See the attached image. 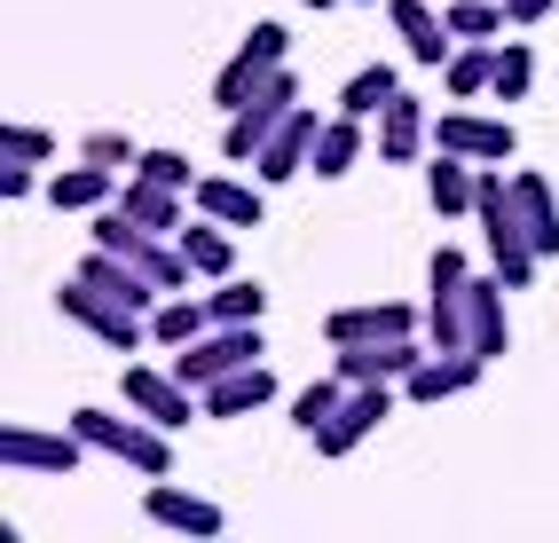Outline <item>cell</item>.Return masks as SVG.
I'll return each mask as SVG.
<instances>
[{"instance_id":"34","label":"cell","mask_w":559,"mask_h":543,"mask_svg":"<svg viewBox=\"0 0 559 543\" xmlns=\"http://www.w3.org/2000/svg\"><path fill=\"white\" fill-rule=\"evenodd\" d=\"M528 80H536V56H528V40H497V102H520L528 95Z\"/></svg>"},{"instance_id":"20","label":"cell","mask_w":559,"mask_h":543,"mask_svg":"<svg viewBox=\"0 0 559 543\" xmlns=\"http://www.w3.org/2000/svg\"><path fill=\"white\" fill-rule=\"evenodd\" d=\"M181 261H190V276H237V237H229V221H213V213H198V221H181Z\"/></svg>"},{"instance_id":"8","label":"cell","mask_w":559,"mask_h":543,"mask_svg":"<svg viewBox=\"0 0 559 543\" xmlns=\"http://www.w3.org/2000/svg\"><path fill=\"white\" fill-rule=\"evenodd\" d=\"M292 56V32L284 24H252L245 32V48L229 56V63H221V80H213V102H221V111H237V102L260 87V80H269V71Z\"/></svg>"},{"instance_id":"3","label":"cell","mask_w":559,"mask_h":543,"mask_svg":"<svg viewBox=\"0 0 559 543\" xmlns=\"http://www.w3.org/2000/svg\"><path fill=\"white\" fill-rule=\"evenodd\" d=\"M292 102H300V80H292V71L276 63L269 80H260V87L237 102V111H229V126H221V150H229L237 166H252V158H260V142H269V134L292 119Z\"/></svg>"},{"instance_id":"24","label":"cell","mask_w":559,"mask_h":543,"mask_svg":"<svg viewBox=\"0 0 559 543\" xmlns=\"http://www.w3.org/2000/svg\"><path fill=\"white\" fill-rule=\"evenodd\" d=\"M473 190H480L473 158H457V150H433V166H426V197H433V213H441V221L473 213Z\"/></svg>"},{"instance_id":"18","label":"cell","mask_w":559,"mask_h":543,"mask_svg":"<svg viewBox=\"0 0 559 543\" xmlns=\"http://www.w3.org/2000/svg\"><path fill=\"white\" fill-rule=\"evenodd\" d=\"M181 197H190V190H166V181H142V173H127V190L110 197V205H119L127 221H142L151 237H181V221H190V213H181Z\"/></svg>"},{"instance_id":"4","label":"cell","mask_w":559,"mask_h":543,"mask_svg":"<svg viewBox=\"0 0 559 543\" xmlns=\"http://www.w3.org/2000/svg\"><path fill=\"white\" fill-rule=\"evenodd\" d=\"M269 354V339H260V323H213L205 339H190V347H174V371L190 378L198 394L213 386V378H229V371H245V362H260Z\"/></svg>"},{"instance_id":"2","label":"cell","mask_w":559,"mask_h":543,"mask_svg":"<svg viewBox=\"0 0 559 543\" xmlns=\"http://www.w3.org/2000/svg\"><path fill=\"white\" fill-rule=\"evenodd\" d=\"M56 307H63V323H80L87 339L119 347V354H142V347H158V339H151V315H142V307H127V300H110V292H95L87 276H71L63 292H56Z\"/></svg>"},{"instance_id":"9","label":"cell","mask_w":559,"mask_h":543,"mask_svg":"<svg viewBox=\"0 0 559 543\" xmlns=\"http://www.w3.org/2000/svg\"><path fill=\"white\" fill-rule=\"evenodd\" d=\"M433 150H457V158H473V166H504V158L520 150V134H512V119L441 111V119H433Z\"/></svg>"},{"instance_id":"39","label":"cell","mask_w":559,"mask_h":543,"mask_svg":"<svg viewBox=\"0 0 559 543\" xmlns=\"http://www.w3.org/2000/svg\"><path fill=\"white\" fill-rule=\"evenodd\" d=\"M559 9V0H504V16H512V32H528V24H544Z\"/></svg>"},{"instance_id":"35","label":"cell","mask_w":559,"mask_h":543,"mask_svg":"<svg viewBox=\"0 0 559 543\" xmlns=\"http://www.w3.org/2000/svg\"><path fill=\"white\" fill-rule=\"evenodd\" d=\"M80 158H95V166H110V173H119V166L134 173V158H142V150H134V142H127L119 126H95V134L80 142Z\"/></svg>"},{"instance_id":"21","label":"cell","mask_w":559,"mask_h":543,"mask_svg":"<svg viewBox=\"0 0 559 543\" xmlns=\"http://www.w3.org/2000/svg\"><path fill=\"white\" fill-rule=\"evenodd\" d=\"M198 213H213V221H229V229H260V190L252 181H229V173H198V190H190Z\"/></svg>"},{"instance_id":"36","label":"cell","mask_w":559,"mask_h":543,"mask_svg":"<svg viewBox=\"0 0 559 543\" xmlns=\"http://www.w3.org/2000/svg\"><path fill=\"white\" fill-rule=\"evenodd\" d=\"M134 173H142V181H166V190H198V173H190V158H181V150H142Z\"/></svg>"},{"instance_id":"30","label":"cell","mask_w":559,"mask_h":543,"mask_svg":"<svg viewBox=\"0 0 559 543\" xmlns=\"http://www.w3.org/2000/svg\"><path fill=\"white\" fill-rule=\"evenodd\" d=\"M473 283V276H465ZM465 283H457V292H441V283H433V300H426V339L433 347H473L465 339Z\"/></svg>"},{"instance_id":"12","label":"cell","mask_w":559,"mask_h":543,"mask_svg":"<svg viewBox=\"0 0 559 543\" xmlns=\"http://www.w3.org/2000/svg\"><path fill=\"white\" fill-rule=\"evenodd\" d=\"M142 512H151V528H174V535H198V543H213L221 528V504L213 496H198V488H174V481H151V496H142Z\"/></svg>"},{"instance_id":"29","label":"cell","mask_w":559,"mask_h":543,"mask_svg":"<svg viewBox=\"0 0 559 543\" xmlns=\"http://www.w3.org/2000/svg\"><path fill=\"white\" fill-rule=\"evenodd\" d=\"M402 95V80H394V63H362L355 80H347V95H340V111H355V119H379L386 102Z\"/></svg>"},{"instance_id":"17","label":"cell","mask_w":559,"mask_h":543,"mask_svg":"<svg viewBox=\"0 0 559 543\" xmlns=\"http://www.w3.org/2000/svg\"><path fill=\"white\" fill-rule=\"evenodd\" d=\"M433 142V119L418 95H394L379 111V166H418V150Z\"/></svg>"},{"instance_id":"38","label":"cell","mask_w":559,"mask_h":543,"mask_svg":"<svg viewBox=\"0 0 559 543\" xmlns=\"http://www.w3.org/2000/svg\"><path fill=\"white\" fill-rule=\"evenodd\" d=\"M426 276L441 283V292H457V283H465L473 268H465V252H457V244H441V252H433V268H426Z\"/></svg>"},{"instance_id":"32","label":"cell","mask_w":559,"mask_h":543,"mask_svg":"<svg viewBox=\"0 0 559 543\" xmlns=\"http://www.w3.org/2000/svg\"><path fill=\"white\" fill-rule=\"evenodd\" d=\"M340 402H347V378H340V371H331V378H308L300 394H292V425L316 433V425H323L331 410H340Z\"/></svg>"},{"instance_id":"41","label":"cell","mask_w":559,"mask_h":543,"mask_svg":"<svg viewBox=\"0 0 559 543\" xmlns=\"http://www.w3.org/2000/svg\"><path fill=\"white\" fill-rule=\"evenodd\" d=\"M308 9H340V0H308Z\"/></svg>"},{"instance_id":"31","label":"cell","mask_w":559,"mask_h":543,"mask_svg":"<svg viewBox=\"0 0 559 543\" xmlns=\"http://www.w3.org/2000/svg\"><path fill=\"white\" fill-rule=\"evenodd\" d=\"M450 32L457 40H497V32H512V16H504V0H450Z\"/></svg>"},{"instance_id":"6","label":"cell","mask_w":559,"mask_h":543,"mask_svg":"<svg viewBox=\"0 0 559 543\" xmlns=\"http://www.w3.org/2000/svg\"><path fill=\"white\" fill-rule=\"evenodd\" d=\"M394 418V378H362V386H347V402L331 410L308 442H316V457H347L355 442H370V433H379Z\"/></svg>"},{"instance_id":"15","label":"cell","mask_w":559,"mask_h":543,"mask_svg":"<svg viewBox=\"0 0 559 543\" xmlns=\"http://www.w3.org/2000/svg\"><path fill=\"white\" fill-rule=\"evenodd\" d=\"M504 292L512 283L504 276H473L465 283V339H473V354H512V323H504Z\"/></svg>"},{"instance_id":"23","label":"cell","mask_w":559,"mask_h":543,"mask_svg":"<svg viewBox=\"0 0 559 543\" xmlns=\"http://www.w3.org/2000/svg\"><path fill=\"white\" fill-rule=\"evenodd\" d=\"M269 402H276L269 362H245V371H229V378L205 386V418H245V410H269Z\"/></svg>"},{"instance_id":"25","label":"cell","mask_w":559,"mask_h":543,"mask_svg":"<svg viewBox=\"0 0 559 543\" xmlns=\"http://www.w3.org/2000/svg\"><path fill=\"white\" fill-rule=\"evenodd\" d=\"M512 197H520V221H528L536 252L559 261V197H551V181L544 173H512Z\"/></svg>"},{"instance_id":"19","label":"cell","mask_w":559,"mask_h":543,"mask_svg":"<svg viewBox=\"0 0 559 543\" xmlns=\"http://www.w3.org/2000/svg\"><path fill=\"white\" fill-rule=\"evenodd\" d=\"M80 276L95 283V292H110V300H127V307H142V315H158V300H166L158 283H151V276L134 268V261H119V252H103V244H95L87 261H80Z\"/></svg>"},{"instance_id":"40","label":"cell","mask_w":559,"mask_h":543,"mask_svg":"<svg viewBox=\"0 0 559 543\" xmlns=\"http://www.w3.org/2000/svg\"><path fill=\"white\" fill-rule=\"evenodd\" d=\"M0 197H32V166L24 158H0Z\"/></svg>"},{"instance_id":"26","label":"cell","mask_w":559,"mask_h":543,"mask_svg":"<svg viewBox=\"0 0 559 543\" xmlns=\"http://www.w3.org/2000/svg\"><path fill=\"white\" fill-rule=\"evenodd\" d=\"M205 331H213V307L190 300V292H166L158 315H151V339H158V347H190V339H205Z\"/></svg>"},{"instance_id":"27","label":"cell","mask_w":559,"mask_h":543,"mask_svg":"<svg viewBox=\"0 0 559 543\" xmlns=\"http://www.w3.org/2000/svg\"><path fill=\"white\" fill-rule=\"evenodd\" d=\"M355 158H362V119L355 111H340V119H323V134H316V173L323 181H340V173H355Z\"/></svg>"},{"instance_id":"37","label":"cell","mask_w":559,"mask_h":543,"mask_svg":"<svg viewBox=\"0 0 559 543\" xmlns=\"http://www.w3.org/2000/svg\"><path fill=\"white\" fill-rule=\"evenodd\" d=\"M0 158L40 166V158H56V134H48V126H0Z\"/></svg>"},{"instance_id":"10","label":"cell","mask_w":559,"mask_h":543,"mask_svg":"<svg viewBox=\"0 0 559 543\" xmlns=\"http://www.w3.org/2000/svg\"><path fill=\"white\" fill-rule=\"evenodd\" d=\"M480 371H489V354H473V347H433L418 371L402 378V394H409V402H457V394L480 386Z\"/></svg>"},{"instance_id":"1","label":"cell","mask_w":559,"mask_h":543,"mask_svg":"<svg viewBox=\"0 0 559 543\" xmlns=\"http://www.w3.org/2000/svg\"><path fill=\"white\" fill-rule=\"evenodd\" d=\"M71 433H80L87 449H103V457H119V464H134L142 481H166L174 473V442H166V425H151V418H110V410H71Z\"/></svg>"},{"instance_id":"5","label":"cell","mask_w":559,"mask_h":543,"mask_svg":"<svg viewBox=\"0 0 559 543\" xmlns=\"http://www.w3.org/2000/svg\"><path fill=\"white\" fill-rule=\"evenodd\" d=\"M80 457H87V442L71 425L63 433L24 425V418L0 425V473H48V481H63V473H80Z\"/></svg>"},{"instance_id":"11","label":"cell","mask_w":559,"mask_h":543,"mask_svg":"<svg viewBox=\"0 0 559 543\" xmlns=\"http://www.w3.org/2000/svg\"><path fill=\"white\" fill-rule=\"evenodd\" d=\"M386 16H394V32H402V56H409V63L441 71V63L457 56V32H450V16H441L433 0H386Z\"/></svg>"},{"instance_id":"28","label":"cell","mask_w":559,"mask_h":543,"mask_svg":"<svg viewBox=\"0 0 559 543\" xmlns=\"http://www.w3.org/2000/svg\"><path fill=\"white\" fill-rule=\"evenodd\" d=\"M441 80H450V95H457V102L489 95V87H497V48H489V40H457V56L441 63Z\"/></svg>"},{"instance_id":"22","label":"cell","mask_w":559,"mask_h":543,"mask_svg":"<svg viewBox=\"0 0 559 543\" xmlns=\"http://www.w3.org/2000/svg\"><path fill=\"white\" fill-rule=\"evenodd\" d=\"M110 197H119V173H110V166H95V158L63 166V173L48 181V205H56V213H103Z\"/></svg>"},{"instance_id":"33","label":"cell","mask_w":559,"mask_h":543,"mask_svg":"<svg viewBox=\"0 0 559 543\" xmlns=\"http://www.w3.org/2000/svg\"><path fill=\"white\" fill-rule=\"evenodd\" d=\"M205 307H213V323H260V315H269V292L245 283V276H221V292Z\"/></svg>"},{"instance_id":"13","label":"cell","mask_w":559,"mask_h":543,"mask_svg":"<svg viewBox=\"0 0 559 543\" xmlns=\"http://www.w3.org/2000/svg\"><path fill=\"white\" fill-rule=\"evenodd\" d=\"M402 331H418V307H402V300H362V307H331V315H323V339H331V347L402 339Z\"/></svg>"},{"instance_id":"16","label":"cell","mask_w":559,"mask_h":543,"mask_svg":"<svg viewBox=\"0 0 559 543\" xmlns=\"http://www.w3.org/2000/svg\"><path fill=\"white\" fill-rule=\"evenodd\" d=\"M331 354H340V378L362 386V378H409L433 347H418V339L402 331V339H362V347H331Z\"/></svg>"},{"instance_id":"14","label":"cell","mask_w":559,"mask_h":543,"mask_svg":"<svg viewBox=\"0 0 559 543\" xmlns=\"http://www.w3.org/2000/svg\"><path fill=\"white\" fill-rule=\"evenodd\" d=\"M316 134H323V119H316V102H292V119L260 142V181H292V173H308V158H316Z\"/></svg>"},{"instance_id":"7","label":"cell","mask_w":559,"mask_h":543,"mask_svg":"<svg viewBox=\"0 0 559 543\" xmlns=\"http://www.w3.org/2000/svg\"><path fill=\"white\" fill-rule=\"evenodd\" d=\"M119 394H127V410H142V418H151V425H190L198 410H205V394L190 386V378H181V371H151V362H127V371H119Z\"/></svg>"}]
</instances>
